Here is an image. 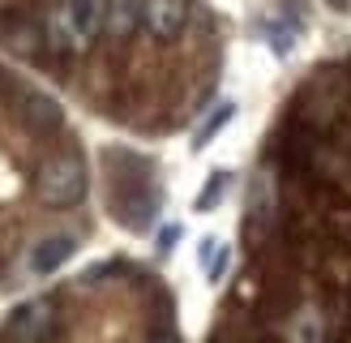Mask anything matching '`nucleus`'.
Listing matches in <instances>:
<instances>
[{
    "instance_id": "f257e3e1",
    "label": "nucleus",
    "mask_w": 351,
    "mask_h": 343,
    "mask_svg": "<svg viewBox=\"0 0 351 343\" xmlns=\"http://www.w3.org/2000/svg\"><path fill=\"white\" fill-rule=\"evenodd\" d=\"M103 22H108V0H64V9L47 17V43L60 51H82L90 47Z\"/></svg>"
},
{
    "instance_id": "f03ea898",
    "label": "nucleus",
    "mask_w": 351,
    "mask_h": 343,
    "mask_svg": "<svg viewBox=\"0 0 351 343\" xmlns=\"http://www.w3.org/2000/svg\"><path fill=\"white\" fill-rule=\"evenodd\" d=\"M82 193H86V167L73 154H60L39 172V198L47 206H73L82 202Z\"/></svg>"
},
{
    "instance_id": "7ed1b4c3",
    "label": "nucleus",
    "mask_w": 351,
    "mask_h": 343,
    "mask_svg": "<svg viewBox=\"0 0 351 343\" xmlns=\"http://www.w3.org/2000/svg\"><path fill=\"white\" fill-rule=\"evenodd\" d=\"M137 17L154 39H176L189 22V0H137Z\"/></svg>"
},
{
    "instance_id": "20e7f679",
    "label": "nucleus",
    "mask_w": 351,
    "mask_h": 343,
    "mask_svg": "<svg viewBox=\"0 0 351 343\" xmlns=\"http://www.w3.org/2000/svg\"><path fill=\"white\" fill-rule=\"evenodd\" d=\"M77 253V236H69V232H56V236H43L39 245L30 249V274H56L69 257Z\"/></svg>"
},
{
    "instance_id": "39448f33",
    "label": "nucleus",
    "mask_w": 351,
    "mask_h": 343,
    "mask_svg": "<svg viewBox=\"0 0 351 343\" xmlns=\"http://www.w3.org/2000/svg\"><path fill=\"white\" fill-rule=\"evenodd\" d=\"M300 26H304V17L283 5V9H274V13L261 17V39H266L278 56H287V51L295 47V39H300Z\"/></svg>"
},
{
    "instance_id": "423d86ee",
    "label": "nucleus",
    "mask_w": 351,
    "mask_h": 343,
    "mask_svg": "<svg viewBox=\"0 0 351 343\" xmlns=\"http://www.w3.org/2000/svg\"><path fill=\"white\" fill-rule=\"evenodd\" d=\"M9 331H13V339H22V343H39L51 331V309H47V300H26L13 314Z\"/></svg>"
},
{
    "instance_id": "0eeeda50",
    "label": "nucleus",
    "mask_w": 351,
    "mask_h": 343,
    "mask_svg": "<svg viewBox=\"0 0 351 343\" xmlns=\"http://www.w3.org/2000/svg\"><path fill=\"white\" fill-rule=\"evenodd\" d=\"M232 116H236V99H219V108L210 112L202 125H197V133H193V150H206L210 142H215V137L232 125Z\"/></svg>"
},
{
    "instance_id": "6e6552de",
    "label": "nucleus",
    "mask_w": 351,
    "mask_h": 343,
    "mask_svg": "<svg viewBox=\"0 0 351 343\" xmlns=\"http://www.w3.org/2000/svg\"><path fill=\"white\" fill-rule=\"evenodd\" d=\"M227 185H232V172H215V176H210L206 185H202V193H197V202H193V211H202V215H210V211H215V202L227 193Z\"/></svg>"
},
{
    "instance_id": "1a4fd4ad",
    "label": "nucleus",
    "mask_w": 351,
    "mask_h": 343,
    "mask_svg": "<svg viewBox=\"0 0 351 343\" xmlns=\"http://www.w3.org/2000/svg\"><path fill=\"white\" fill-rule=\"evenodd\" d=\"M108 26L116 34H129L133 26H142V17H137V0H116L112 13H108Z\"/></svg>"
},
{
    "instance_id": "9d476101",
    "label": "nucleus",
    "mask_w": 351,
    "mask_h": 343,
    "mask_svg": "<svg viewBox=\"0 0 351 343\" xmlns=\"http://www.w3.org/2000/svg\"><path fill=\"white\" fill-rule=\"evenodd\" d=\"M227 266H232V249L223 245V249H219V257H215V262L206 266V279H210V283H223V274H227Z\"/></svg>"
},
{
    "instance_id": "9b49d317",
    "label": "nucleus",
    "mask_w": 351,
    "mask_h": 343,
    "mask_svg": "<svg viewBox=\"0 0 351 343\" xmlns=\"http://www.w3.org/2000/svg\"><path fill=\"white\" fill-rule=\"evenodd\" d=\"M219 249H223V245H219V236H202V245H197V262H202V270L219 257Z\"/></svg>"
},
{
    "instance_id": "f8f14e48",
    "label": "nucleus",
    "mask_w": 351,
    "mask_h": 343,
    "mask_svg": "<svg viewBox=\"0 0 351 343\" xmlns=\"http://www.w3.org/2000/svg\"><path fill=\"white\" fill-rule=\"evenodd\" d=\"M176 236H180V228H163V236H159V249H163V253H171Z\"/></svg>"
},
{
    "instance_id": "ddd939ff",
    "label": "nucleus",
    "mask_w": 351,
    "mask_h": 343,
    "mask_svg": "<svg viewBox=\"0 0 351 343\" xmlns=\"http://www.w3.org/2000/svg\"><path fill=\"white\" fill-rule=\"evenodd\" d=\"M326 5H335V9H347V0H326Z\"/></svg>"
},
{
    "instance_id": "4468645a",
    "label": "nucleus",
    "mask_w": 351,
    "mask_h": 343,
    "mask_svg": "<svg viewBox=\"0 0 351 343\" xmlns=\"http://www.w3.org/2000/svg\"><path fill=\"white\" fill-rule=\"evenodd\" d=\"M154 343H180V339H171V335H163V339H154Z\"/></svg>"
}]
</instances>
